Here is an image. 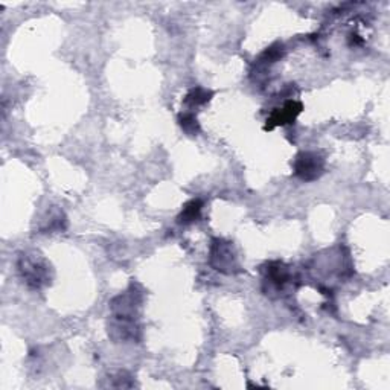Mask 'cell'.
<instances>
[{
    "label": "cell",
    "instance_id": "6da1fadb",
    "mask_svg": "<svg viewBox=\"0 0 390 390\" xmlns=\"http://www.w3.org/2000/svg\"><path fill=\"white\" fill-rule=\"evenodd\" d=\"M17 268L21 279L29 288L40 290L43 287H48L52 282L50 266L39 254L24 253L19 258Z\"/></svg>",
    "mask_w": 390,
    "mask_h": 390
},
{
    "label": "cell",
    "instance_id": "7a4b0ae2",
    "mask_svg": "<svg viewBox=\"0 0 390 390\" xmlns=\"http://www.w3.org/2000/svg\"><path fill=\"white\" fill-rule=\"evenodd\" d=\"M209 264L214 270L224 275H235L241 272L235 253V247L223 238H214L209 249Z\"/></svg>",
    "mask_w": 390,
    "mask_h": 390
},
{
    "label": "cell",
    "instance_id": "3957f363",
    "mask_svg": "<svg viewBox=\"0 0 390 390\" xmlns=\"http://www.w3.org/2000/svg\"><path fill=\"white\" fill-rule=\"evenodd\" d=\"M325 172L324 156L314 151H302L292 163V174L302 182H316Z\"/></svg>",
    "mask_w": 390,
    "mask_h": 390
},
{
    "label": "cell",
    "instance_id": "277c9868",
    "mask_svg": "<svg viewBox=\"0 0 390 390\" xmlns=\"http://www.w3.org/2000/svg\"><path fill=\"white\" fill-rule=\"evenodd\" d=\"M142 291L138 290L134 285L127 290L122 295L116 296L110 302V308L113 316L127 317V319H138V311L142 306Z\"/></svg>",
    "mask_w": 390,
    "mask_h": 390
},
{
    "label": "cell",
    "instance_id": "5b68a950",
    "mask_svg": "<svg viewBox=\"0 0 390 390\" xmlns=\"http://www.w3.org/2000/svg\"><path fill=\"white\" fill-rule=\"evenodd\" d=\"M304 104L296 100L285 101L282 107L275 109L270 116L267 118V124L264 127L266 131H272L276 127H284L288 124H295L297 116L302 113Z\"/></svg>",
    "mask_w": 390,
    "mask_h": 390
},
{
    "label": "cell",
    "instance_id": "8992f818",
    "mask_svg": "<svg viewBox=\"0 0 390 390\" xmlns=\"http://www.w3.org/2000/svg\"><path fill=\"white\" fill-rule=\"evenodd\" d=\"M109 335L116 343L138 342L140 339V328L136 319L113 316L109 325Z\"/></svg>",
    "mask_w": 390,
    "mask_h": 390
},
{
    "label": "cell",
    "instance_id": "52a82bcc",
    "mask_svg": "<svg viewBox=\"0 0 390 390\" xmlns=\"http://www.w3.org/2000/svg\"><path fill=\"white\" fill-rule=\"evenodd\" d=\"M291 279L288 267L282 262H270L266 268L264 284H268V290L281 291ZM267 290V291H268Z\"/></svg>",
    "mask_w": 390,
    "mask_h": 390
},
{
    "label": "cell",
    "instance_id": "ba28073f",
    "mask_svg": "<svg viewBox=\"0 0 390 390\" xmlns=\"http://www.w3.org/2000/svg\"><path fill=\"white\" fill-rule=\"evenodd\" d=\"M201 211H203V201H201L200 198L189 200L183 206L182 212L178 214L177 223L178 224H185V226H187V224H192L195 221H198L200 216H201Z\"/></svg>",
    "mask_w": 390,
    "mask_h": 390
},
{
    "label": "cell",
    "instance_id": "9c48e42d",
    "mask_svg": "<svg viewBox=\"0 0 390 390\" xmlns=\"http://www.w3.org/2000/svg\"><path fill=\"white\" fill-rule=\"evenodd\" d=\"M212 98H214L212 90L197 86V87H192L189 92L186 93L183 104L189 109H197L200 106H205V104L211 101Z\"/></svg>",
    "mask_w": 390,
    "mask_h": 390
},
{
    "label": "cell",
    "instance_id": "30bf717a",
    "mask_svg": "<svg viewBox=\"0 0 390 390\" xmlns=\"http://www.w3.org/2000/svg\"><path fill=\"white\" fill-rule=\"evenodd\" d=\"M177 122L180 125V129H182L183 133L187 134V136H197V134H200L201 131V127H200L197 116L191 113V111L180 113L177 118Z\"/></svg>",
    "mask_w": 390,
    "mask_h": 390
},
{
    "label": "cell",
    "instance_id": "8fae6325",
    "mask_svg": "<svg viewBox=\"0 0 390 390\" xmlns=\"http://www.w3.org/2000/svg\"><path fill=\"white\" fill-rule=\"evenodd\" d=\"M285 55V46L282 43H275L272 46L267 48L262 54L258 57L257 59V64L261 66H270L276 62H279V59Z\"/></svg>",
    "mask_w": 390,
    "mask_h": 390
},
{
    "label": "cell",
    "instance_id": "7c38bea8",
    "mask_svg": "<svg viewBox=\"0 0 390 390\" xmlns=\"http://www.w3.org/2000/svg\"><path fill=\"white\" fill-rule=\"evenodd\" d=\"M67 226L66 216L63 215V212H57V215L50 216V220L48 221L46 226L43 228V232H54V230H64Z\"/></svg>",
    "mask_w": 390,
    "mask_h": 390
},
{
    "label": "cell",
    "instance_id": "4fadbf2b",
    "mask_svg": "<svg viewBox=\"0 0 390 390\" xmlns=\"http://www.w3.org/2000/svg\"><path fill=\"white\" fill-rule=\"evenodd\" d=\"M363 40L360 39V35L357 34H351L349 35V46H358V44H362Z\"/></svg>",
    "mask_w": 390,
    "mask_h": 390
}]
</instances>
